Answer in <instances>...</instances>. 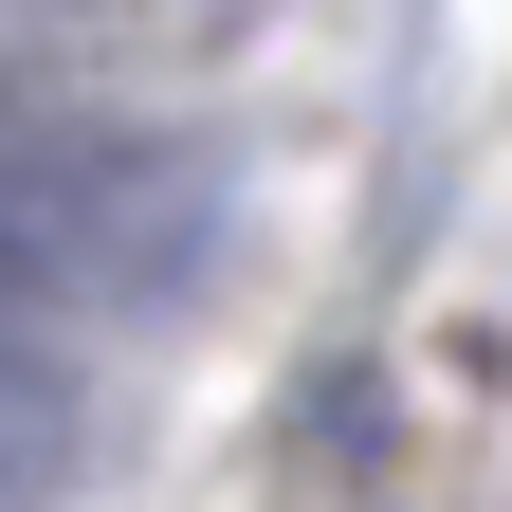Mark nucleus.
<instances>
[{"label": "nucleus", "instance_id": "nucleus-1", "mask_svg": "<svg viewBox=\"0 0 512 512\" xmlns=\"http://www.w3.org/2000/svg\"><path fill=\"white\" fill-rule=\"evenodd\" d=\"M0 256H19V330H110L165 311L220 256V147L183 128H92V110H19L0 147Z\"/></svg>", "mask_w": 512, "mask_h": 512}, {"label": "nucleus", "instance_id": "nucleus-2", "mask_svg": "<svg viewBox=\"0 0 512 512\" xmlns=\"http://www.w3.org/2000/svg\"><path fill=\"white\" fill-rule=\"evenodd\" d=\"M0 19H19L37 92H55V74H165V55H220L256 0H0Z\"/></svg>", "mask_w": 512, "mask_h": 512}]
</instances>
